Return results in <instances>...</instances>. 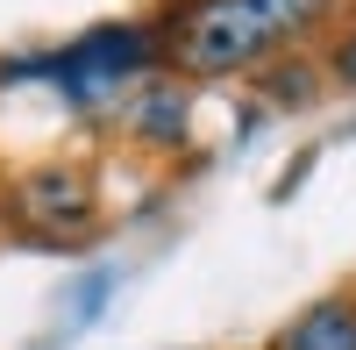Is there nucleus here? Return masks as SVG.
<instances>
[{"label":"nucleus","mask_w":356,"mask_h":350,"mask_svg":"<svg viewBox=\"0 0 356 350\" xmlns=\"http://www.w3.org/2000/svg\"><path fill=\"white\" fill-rule=\"evenodd\" d=\"M335 72H342V79H349V86H356V36H349V43H342V57H335Z\"/></svg>","instance_id":"nucleus-6"},{"label":"nucleus","mask_w":356,"mask_h":350,"mask_svg":"<svg viewBox=\"0 0 356 350\" xmlns=\"http://www.w3.org/2000/svg\"><path fill=\"white\" fill-rule=\"evenodd\" d=\"M342 0H186L171 22V50L193 79L250 72L285 43H307Z\"/></svg>","instance_id":"nucleus-1"},{"label":"nucleus","mask_w":356,"mask_h":350,"mask_svg":"<svg viewBox=\"0 0 356 350\" xmlns=\"http://www.w3.org/2000/svg\"><path fill=\"white\" fill-rule=\"evenodd\" d=\"M15 208L29 222H50V229H79L93 222V179L79 165H36L15 179Z\"/></svg>","instance_id":"nucleus-3"},{"label":"nucleus","mask_w":356,"mask_h":350,"mask_svg":"<svg viewBox=\"0 0 356 350\" xmlns=\"http://www.w3.org/2000/svg\"><path fill=\"white\" fill-rule=\"evenodd\" d=\"M136 129L150 143H178V129H186V93H178V86H150V93L136 100Z\"/></svg>","instance_id":"nucleus-5"},{"label":"nucleus","mask_w":356,"mask_h":350,"mask_svg":"<svg viewBox=\"0 0 356 350\" xmlns=\"http://www.w3.org/2000/svg\"><path fill=\"white\" fill-rule=\"evenodd\" d=\"M271 350H356V294H328L307 314H292Z\"/></svg>","instance_id":"nucleus-4"},{"label":"nucleus","mask_w":356,"mask_h":350,"mask_svg":"<svg viewBox=\"0 0 356 350\" xmlns=\"http://www.w3.org/2000/svg\"><path fill=\"white\" fill-rule=\"evenodd\" d=\"M157 57V36L150 29H93V36H79L72 50H57V57H36V65H15V79H29V72H50L57 86H72L79 100H93L100 86H122V79H136L143 65Z\"/></svg>","instance_id":"nucleus-2"}]
</instances>
